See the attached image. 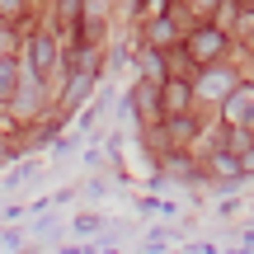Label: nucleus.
Returning <instances> with one entry per match:
<instances>
[{"instance_id": "423d86ee", "label": "nucleus", "mask_w": 254, "mask_h": 254, "mask_svg": "<svg viewBox=\"0 0 254 254\" xmlns=\"http://www.w3.org/2000/svg\"><path fill=\"white\" fill-rule=\"evenodd\" d=\"M14 75H19L14 62H0V99H9V94H14Z\"/></svg>"}, {"instance_id": "7ed1b4c3", "label": "nucleus", "mask_w": 254, "mask_h": 254, "mask_svg": "<svg viewBox=\"0 0 254 254\" xmlns=\"http://www.w3.org/2000/svg\"><path fill=\"white\" fill-rule=\"evenodd\" d=\"M184 104H189V85H184V80H170V85H165V113H179Z\"/></svg>"}, {"instance_id": "f257e3e1", "label": "nucleus", "mask_w": 254, "mask_h": 254, "mask_svg": "<svg viewBox=\"0 0 254 254\" xmlns=\"http://www.w3.org/2000/svg\"><path fill=\"white\" fill-rule=\"evenodd\" d=\"M221 43H226V38H221L217 28H198V33H193V43H189V57H193V62H207V57L221 52Z\"/></svg>"}, {"instance_id": "6e6552de", "label": "nucleus", "mask_w": 254, "mask_h": 254, "mask_svg": "<svg viewBox=\"0 0 254 254\" xmlns=\"http://www.w3.org/2000/svg\"><path fill=\"white\" fill-rule=\"evenodd\" d=\"M193 5H217V0H193Z\"/></svg>"}, {"instance_id": "f03ea898", "label": "nucleus", "mask_w": 254, "mask_h": 254, "mask_svg": "<svg viewBox=\"0 0 254 254\" xmlns=\"http://www.w3.org/2000/svg\"><path fill=\"white\" fill-rule=\"evenodd\" d=\"M90 80H94V57H85V62H80V71H75V80L66 85V104H75V99H80V94L90 90Z\"/></svg>"}, {"instance_id": "0eeeda50", "label": "nucleus", "mask_w": 254, "mask_h": 254, "mask_svg": "<svg viewBox=\"0 0 254 254\" xmlns=\"http://www.w3.org/2000/svg\"><path fill=\"white\" fill-rule=\"evenodd\" d=\"M170 33H174V28H170V19H155V28H151V38H155V43H170Z\"/></svg>"}, {"instance_id": "20e7f679", "label": "nucleus", "mask_w": 254, "mask_h": 254, "mask_svg": "<svg viewBox=\"0 0 254 254\" xmlns=\"http://www.w3.org/2000/svg\"><path fill=\"white\" fill-rule=\"evenodd\" d=\"M52 57H57L52 38H47V33H38V38H33V66H38V71H47V66H52Z\"/></svg>"}, {"instance_id": "39448f33", "label": "nucleus", "mask_w": 254, "mask_h": 254, "mask_svg": "<svg viewBox=\"0 0 254 254\" xmlns=\"http://www.w3.org/2000/svg\"><path fill=\"white\" fill-rule=\"evenodd\" d=\"M245 109H254V104H250V94H245V90H240V94H236V99H231V104H226V118H231V123H245V118H250V113H245Z\"/></svg>"}]
</instances>
